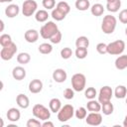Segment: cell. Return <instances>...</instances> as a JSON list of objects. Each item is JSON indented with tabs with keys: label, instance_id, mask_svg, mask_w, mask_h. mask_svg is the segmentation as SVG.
I'll use <instances>...</instances> for the list:
<instances>
[{
	"label": "cell",
	"instance_id": "7402d4cb",
	"mask_svg": "<svg viewBox=\"0 0 127 127\" xmlns=\"http://www.w3.org/2000/svg\"><path fill=\"white\" fill-rule=\"evenodd\" d=\"M120 7H121V0H114L112 2H106V10L111 13L118 12Z\"/></svg>",
	"mask_w": 127,
	"mask_h": 127
},
{
	"label": "cell",
	"instance_id": "f6af8a7d",
	"mask_svg": "<svg viewBox=\"0 0 127 127\" xmlns=\"http://www.w3.org/2000/svg\"><path fill=\"white\" fill-rule=\"evenodd\" d=\"M0 23H1V29H0V31L2 32V31L4 30V22H3L2 20H1V21H0Z\"/></svg>",
	"mask_w": 127,
	"mask_h": 127
},
{
	"label": "cell",
	"instance_id": "836d02e7",
	"mask_svg": "<svg viewBox=\"0 0 127 127\" xmlns=\"http://www.w3.org/2000/svg\"><path fill=\"white\" fill-rule=\"evenodd\" d=\"M87 48H76L74 54H75V57L79 60H83L87 57Z\"/></svg>",
	"mask_w": 127,
	"mask_h": 127
},
{
	"label": "cell",
	"instance_id": "7c38bea8",
	"mask_svg": "<svg viewBox=\"0 0 127 127\" xmlns=\"http://www.w3.org/2000/svg\"><path fill=\"white\" fill-rule=\"evenodd\" d=\"M39 36H40L39 32L37 30H35V29H29L24 34V38H25L26 42H28L30 44L36 43L38 41V39H39Z\"/></svg>",
	"mask_w": 127,
	"mask_h": 127
},
{
	"label": "cell",
	"instance_id": "f35d334b",
	"mask_svg": "<svg viewBox=\"0 0 127 127\" xmlns=\"http://www.w3.org/2000/svg\"><path fill=\"white\" fill-rule=\"evenodd\" d=\"M64 97L65 99H67V100L72 99V98L74 97V89H73L72 87H71V88H69V87L65 88V89L64 90Z\"/></svg>",
	"mask_w": 127,
	"mask_h": 127
},
{
	"label": "cell",
	"instance_id": "4316f807",
	"mask_svg": "<svg viewBox=\"0 0 127 127\" xmlns=\"http://www.w3.org/2000/svg\"><path fill=\"white\" fill-rule=\"evenodd\" d=\"M101 111H102V113L104 115H111L113 113V111H114V106L111 103V101L102 103L101 104Z\"/></svg>",
	"mask_w": 127,
	"mask_h": 127
},
{
	"label": "cell",
	"instance_id": "603a6c76",
	"mask_svg": "<svg viewBox=\"0 0 127 127\" xmlns=\"http://www.w3.org/2000/svg\"><path fill=\"white\" fill-rule=\"evenodd\" d=\"M114 95L118 99H123L127 96V88L125 85H117L114 90Z\"/></svg>",
	"mask_w": 127,
	"mask_h": 127
},
{
	"label": "cell",
	"instance_id": "e0dca14e",
	"mask_svg": "<svg viewBox=\"0 0 127 127\" xmlns=\"http://www.w3.org/2000/svg\"><path fill=\"white\" fill-rule=\"evenodd\" d=\"M12 76L16 80H22L26 77V69L21 65L15 66L12 70Z\"/></svg>",
	"mask_w": 127,
	"mask_h": 127
},
{
	"label": "cell",
	"instance_id": "d6a6232c",
	"mask_svg": "<svg viewBox=\"0 0 127 127\" xmlns=\"http://www.w3.org/2000/svg\"><path fill=\"white\" fill-rule=\"evenodd\" d=\"M97 95V91L94 87L90 86V87H87L85 90H84V96L85 98H87L88 100L89 99H94L95 96Z\"/></svg>",
	"mask_w": 127,
	"mask_h": 127
},
{
	"label": "cell",
	"instance_id": "d6986e66",
	"mask_svg": "<svg viewBox=\"0 0 127 127\" xmlns=\"http://www.w3.org/2000/svg\"><path fill=\"white\" fill-rule=\"evenodd\" d=\"M114 64H115V67L119 70H122V69H125L127 67V55H122V56H119L115 62H114Z\"/></svg>",
	"mask_w": 127,
	"mask_h": 127
},
{
	"label": "cell",
	"instance_id": "d4e9b609",
	"mask_svg": "<svg viewBox=\"0 0 127 127\" xmlns=\"http://www.w3.org/2000/svg\"><path fill=\"white\" fill-rule=\"evenodd\" d=\"M74 6L79 11H86L90 8V2L89 0H76Z\"/></svg>",
	"mask_w": 127,
	"mask_h": 127
},
{
	"label": "cell",
	"instance_id": "484cf974",
	"mask_svg": "<svg viewBox=\"0 0 127 127\" xmlns=\"http://www.w3.org/2000/svg\"><path fill=\"white\" fill-rule=\"evenodd\" d=\"M30 61H31V56L26 52H23L17 55V62L20 64H27L30 63Z\"/></svg>",
	"mask_w": 127,
	"mask_h": 127
},
{
	"label": "cell",
	"instance_id": "44dd1931",
	"mask_svg": "<svg viewBox=\"0 0 127 127\" xmlns=\"http://www.w3.org/2000/svg\"><path fill=\"white\" fill-rule=\"evenodd\" d=\"M50 17L49 13L47 10L45 9H41V10H38L35 14V19L37 22H40V23H44V22H47L48 18Z\"/></svg>",
	"mask_w": 127,
	"mask_h": 127
},
{
	"label": "cell",
	"instance_id": "c3c4849f",
	"mask_svg": "<svg viewBox=\"0 0 127 127\" xmlns=\"http://www.w3.org/2000/svg\"><path fill=\"white\" fill-rule=\"evenodd\" d=\"M112 1H114V0H106V2H112Z\"/></svg>",
	"mask_w": 127,
	"mask_h": 127
},
{
	"label": "cell",
	"instance_id": "74e56055",
	"mask_svg": "<svg viewBox=\"0 0 127 127\" xmlns=\"http://www.w3.org/2000/svg\"><path fill=\"white\" fill-rule=\"evenodd\" d=\"M62 38H63V35H62L61 31L59 30L56 34H54V35L51 37L50 41H51V43H52V44H60V43H61V41H62Z\"/></svg>",
	"mask_w": 127,
	"mask_h": 127
},
{
	"label": "cell",
	"instance_id": "5bb4252c",
	"mask_svg": "<svg viewBox=\"0 0 127 127\" xmlns=\"http://www.w3.org/2000/svg\"><path fill=\"white\" fill-rule=\"evenodd\" d=\"M6 116H7V119L10 122H17V121H19V119L21 117V112L18 108L11 107V108L8 109V111L6 113Z\"/></svg>",
	"mask_w": 127,
	"mask_h": 127
},
{
	"label": "cell",
	"instance_id": "d590c367",
	"mask_svg": "<svg viewBox=\"0 0 127 127\" xmlns=\"http://www.w3.org/2000/svg\"><path fill=\"white\" fill-rule=\"evenodd\" d=\"M72 50L70 49V48H68V47H65V48H64V49H62V51H61V57L64 59V60H68L71 56H72Z\"/></svg>",
	"mask_w": 127,
	"mask_h": 127
},
{
	"label": "cell",
	"instance_id": "ba28073f",
	"mask_svg": "<svg viewBox=\"0 0 127 127\" xmlns=\"http://www.w3.org/2000/svg\"><path fill=\"white\" fill-rule=\"evenodd\" d=\"M38 3L35 0H25L22 5V13L25 17H31L38 11Z\"/></svg>",
	"mask_w": 127,
	"mask_h": 127
},
{
	"label": "cell",
	"instance_id": "b9f144b4",
	"mask_svg": "<svg viewBox=\"0 0 127 127\" xmlns=\"http://www.w3.org/2000/svg\"><path fill=\"white\" fill-rule=\"evenodd\" d=\"M119 21L122 24H127V9H123L119 12Z\"/></svg>",
	"mask_w": 127,
	"mask_h": 127
},
{
	"label": "cell",
	"instance_id": "1f68e13d",
	"mask_svg": "<svg viewBox=\"0 0 127 127\" xmlns=\"http://www.w3.org/2000/svg\"><path fill=\"white\" fill-rule=\"evenodd\" d=\"M74 116L77 118V119H79V120H81V119H85V117L87 116V109L85 108V107H78L75 111H74Z\"/></svg>",
	"mask_w": 127,
	"mask_h": 127
},
{
	"label": "cell",
	"instance_id": "8d00e7d4",
	"mask_svg": "<svg viewBox=\"0 0 127 127\" xmlns=\"http://www.w3.org/2000/svg\"><path fill=\"white\" fill-rule=\"evenodd\" d=\"M42 4L46 10H53L56 6V0H42Z\"/></svg>",
	"mask_w": 127,
	"mask_h": 127
},
{
	"label": "cell",
	"instance_id": "9c48e42d",
	"mask_svg": "<svg viewBox=\"0 0 127 127\" xmlns=\"http://www.w3.org/2000/svg\"><path fill=\"white\" fill-rule=\"evenodd\" d=\"M98 101L102 104L108 101H111V98L113 96V90L110 86L108 85H104L100 88L99 93H98Z\"/></svg>",
	"mask_w": 127,
	"mask_h": 127
},
{
	"label": "cell",
	"instance_id": "ac0fdd59",
	"mask_svg": "<svg viewBox=\"0 0 127 127\" xmlns=\"http://www.w3.org/2000/svg\"><path fill=\"white\" fill-rule=\"evenodd\" d=\"M86 109L89 112H100L101 111V103L95 99H89L86 103Z\"/></svg>",
	"mask_w": 127,
	"mask_h": 127
},
{
	"label": "cell",
	"instance_id": "4fadbf2b",
	"mask_svg": "<svg viewBox=\"0 0 127 127\" xmlns=\"http://www.w3.org/2000/svg\"><path fill=\"white\" fill-rule=\"evenodd\" d=\"M42 89H43V82H42V80L35 78V79H32L29 82V91L31 93H34V94L39 93V92L42 91Z\"/></svg>",
	"mask_w": 127,
	"mask_h": 127
},
{
	"label": "cell",
	"instance_id": "ffe728a7",
	"mask_svg": "<svg viewBox=\"0 0 127 127\" xmlns=\"http://www.w3.org/2000/svg\"><path fill=\"white\" fill-rule=\"evenodd\" d=\"M49 107H50V110L54 113H58L60 111V109L62 108V101L55 97V98H52L49 102Z\"/></svg>",
	"mask_w": 127,
	"mask_h": 127
},
{
	"label": "cell",
	"instance_id": "9a60e30c",
	"mask_svg": "<svg viewBox=\"0 0 127 127\" xmlns=\"http://www.w3.org/2000/svg\"><path fill=\"white\" fill-rule=\"evenodd\" d=\"M20 13V8L17 4H10L5 8V15L8 18H15Z\"/></svg>",
	"mask_w": 127,
	"mask_h": 127
},
{
	"label": "cell",
	"instance_id": "5b68a950",
	"mask_svg": "<svg viewBox=\"0 0 127 127\" xmlns=\"http://www.w3.org/2000/svg\"><path fill=\"white\" fill-rule=\"evenodd\" d=\"M85 85H86V77L83 73L77 72L71 76V87L74 89V91L80 92L84 90Z\"/></svg>",
	"mask_w": 127,
	"mask_h": 127
},
{
	"label": "cell",
	"instance_id": "277c9868",
	"mask_svg": "<svg viewBox=\"0 0 127 127\" xmlns=\"http://www.w3.org/2000/svg\"><path fill=\"white\" fill-rule=\"evenodd\" d=\"M74 107L71 104H64L58 112V119L60 122H67L74 116Z\"/></svg>",
	"mask_w": 127,
	"mask_h": 127
},
{
	"label": "cell",
	"instance_id": "ee69618b",
	"mask_svg": "<svg viewBox=\"0 0 127 127\" xmlns=\"http://www.w3.org/2000/svg\"><path fill=\"white\" fill-rule=\"evenodd\" d=\"M123 126H124V127H127V115L124 117V120H123Z\"/></svg>",
	"mask_w": 127,
	"mask_h": 127
},
{
	"label": "cell",
	"instance_id": "f546056e",
	"mask_svg": "<svg viewBox=\"0 0 127 127\" xmlns=\"http://www.w3.org/2000/svg\"><path fill=\"white\" fill-rule=\"evenodd\" d=\"M38 50L43 55H49V54H51L53 52V46L51 44H49V43H43V44H41L39 46Z\"/></svg>",
	"mask_w": 127,
	"mask_h": 127
},
{
	"label": "cell",
	"instance_id": "30bf717a",
	"mask_svg": "<svg viewBox=\"0 0 127 127\" xmlns=\"http://www.w3.org/2000/svg\"><path fill=\"white\" fill-rule=\"evenodd\" d=\"M85 122L90 126H98L102 123V115L99 112H90L85 117Z\"/></svg>",
	"mask_w": 127,
	"mask_h": 127
},
{
	"label": "cell",
	"instance_id": "f1b7e54d",
	"mask_svg": "<svg viewBox=\"0 0 127 127\" xmlns=\"http://www.w3.org/2000/svg\"><path fill=\"white\" fill-rule=\"evenodd\" d=\"M51 16L53 17L54 20L56 21H63L64 18H65V14L64 12H62L61 10H59L58 8H54L52 10V13H51Z\"/></svg>",
	"mask_w": 127,
	"mask_h": 127
},
{
	"label": "cell",
	"instance_id": "4dcf8cb0",
	"mask_svg": "<svg viewBox=\"0 0 127 127\" xmlns=\"http://www.w3.org/2000/svg\"><path fill=\"white\" fill-rule=\"evenodd\" d=\"M56 8H58L59 10H61L62 12H64L65 15H67V14L70 12V6H69L68 3L65 2V1H60V2L57 4Z\"/></svg>",
	"mask_w": 127,
	"mask_h": 127
},
{
	"label": "cell",
	"instance_id": "7bdbcfd3",
	"mask_svg": "<svg viewBox=\"0 0 127 127\" xmlns=\"http://www.w3.org/2000/svg\"><path fill=\"white\" fill-rule=\"evenodd\" d=\"M42 127H54V123L50 120H45L42 123Z\"/></svg>",
	"mask_w": 127,
	"mask_h": 127
},
{
	"label": "cell",
	"instance_id": "60d3db41",
	"mask_svg": "<svg viewBox=\"0 0 127 127\" xmlns=\"http://www.w3.org/2000/svg\"><path fill=\"white\" fill-rule=\"evenodd\" d=\"M96 51L100 55L107 54V45L105 43H98L97 46H96Z\"/></svg>",
	"mask_w": 127,
	"mask_h": 127
},
{
	"label": "cell",
	"instance_id": "83f0119b",
	"mask_svg": "<svg viewBox=\"0 0 127 127\" xmlns=\"http://www.w3.org/2000/svg\"><path fill=\"white\" fill-rule=\"evenodd\" d=\"M88 46H89V40L85 36H80L75 41L76 48H88Z\"/></svg>",
	"mask_w": 127,
	"mask_h": 127
},
{
	"label": "cell",
	"instance_id": "681fc988",
	"mask_svg": "<svg viewBox=\"0 0 127 127\" xmlns=\"http://www.w3.org/2000/svg\"><path fill=\"white\" fill-rule=\"evenodd\" d=\"M126 104H127V97H126Z\"/></svg>",
	"mask_w": 127,
	"mask_h": 127
},
{
	"label": "cell",
	"instance_id": "bcb514c9",
	"mask_svg": "<svg viewBox=\"0 0 127 127\" xmlns=\"http://www.w3.org/2000/svg\"><path fill=\"white\" fill-rule=\"evenodd\" d=\"M13 0H0L1 3H8V2H12Z\"/></svg>",
	"mask_w": 127,
	"mask_h": 127
},
{
	"label": "cell",
	"instance_id": "7a4b0ae2",
	"mask_svg": "<svg viewBox=\"0 0 127 127\" xmlns=\"http://www.w3.org/2000/svg\"><path fill=\"white\" fill-rule=\"evenodd\" d=\"M59 31L58 25L53 21H48L40 29V36L45 40H50L51 37Z\"/></svg>",
	"mask_w": 127,
	"mask_h": 127
},
{
	"label": "cell",
	"instance_id": "cb8c5ba5",
	"mask_svg": "<svg viewBox=\"0 0 127 127\" xmlns=\"http://www.w3.org/2000/svg\"><path fill=\"white\" fill-rule=\"evenodd\" d=\"M90 12H91V14H92L93 16L99 17V16H101V15L103 14V12H104V7H103V5L100 4V3H95V4H93V5L90 7Z\"/></svg>",
	"mask_w": 127,
	"mask_h": 127
},
{
	"label": "cell",
	"instance_id": "3957f363",
	"mask_svg": "<svg viewBox=\"0 0 127 127\" xmlns=\"http://www.w3.org/2000/svg\"><path fill=\"white\" fill-rule=\"evenodd\" d=\"M51 110L48 109L45 105L43 104H35L33 106V109H32V113L34 115L35 118H38L39 120H42V121H45V120H49L50 117H51Z\"/></svg>",
	"mask_w": 127,
	"mask_h": 127
},
{
	"label": "cell",
	"instance_id": "6da1fadb",
	"mask_svg": "<svg viewBox=\"0 0 127 127\" xmlns=\"http://www.w3.org/2000/svg\"><path fill=\"white\" fill-rule=\"evenodd\" d=\"M116 25H117V19L112 15H106L102 19L101 30L104 34L110 35L115 31Z\"/></svg>",
	"mask_w": 127,
	"mask_h": 127
},
{
	"label": "cell",
	"instance_id": "7dc6e473",
	"mask_svg": "<svg viewBox=\"0 0 127 127\" xmlns=\"http://www.w3.org/2000/svg\"><path fill=\"white\" fill-rule=\"evenodd\" d=\"M125 35L127 36V27H126V29H125Z\"/></svg>",
	"mask_w": 127,
	"mask_h": 127
},
{
	"label": "cell",
	"instance_id": "e575fe53",
	"mask_svg": "<svg viewBox=\"0 0 127 127\" xmlns=\"http://www.w3.org/2000/svg\"><path fill=\"white\" fill-rule=\"evenodd\" d=\"M12 42L13 41H12V38H11L10 35H8V34H2L0 36V45L2 47H6V46L10 45Z\"/></svg>",
	"mask_w": 127,
	"mask_h": 127
},
{
	"label": "cell",
	"instance_id": "8992f818",
	"mask_svg": "<svg viewBox=\"0 0 127 127\" xmlns=\"http://www.w3.org/2000/svg\"><path fill=\"white\" fill-rule=\"evenodd\" d=\"M125 42L122 40H116L107 45V54L111 56H119L125 50Z\"/></svg>",
	"mask_w": 127,
	"mask_h": 127
},
{
	"label": "cell",
	"instance_id": "2e32d148",
	"mask_svg": "<svg viewBox=\"0 0 127 127\" xmlns=\"http://www.w3.org/2000/svg\"><path fill=\"white\" fill-rule=\"evenodd\" d=\"M16 102H17V105L20 108H23V109H26V108H28L30 106V99H29V97L26 94H23V93H20V94L17 95Z\"/></svg>",
	"mask_w": 127,
	"mask_h": 127
},
{
	"label": "cell",
	"instance_id": "8fae6325",
	"mask_svg": "<svg viewBox=\"0 0 127 127\" xmlns=\"http://www.w3.org/2000/svg\"><path fill=\"white\" fill-rule=\"evenodd\" d=\"M52 76H53V79L56 82L62 83V82H64L65 79L67 78V73L64 68H56L53 71Z\"/></svg>",
	"mask_w": 127,
	"mask_h": 127
},
{
	"label": "cell",
	"instance_id": "ab89813d",
	"mask_svg": "<svg viewBox=\"0 0 127 127\" xmlns=\"http://www.w3.org/2000/svg\"><path fill=\"white\" fill-rule=\"evenodd\" d=\"M26 126H27V127H42V123L40 122V120H39L38 118H37V119L31 118V119H29V120L27 121Z\"/></svg>",
	"mask_w": 127,
	"mask_h": 127
},
{
	"label": "cell",
	"instance_id": "52a82bcc",
	"mask_svg": "<svg viewBox=\"0 0 127 127\" xmlns=\"http://www.w3.org/2000/svg\"><path fill=\"white\" fill-rule=\"evenodd\" d=\"M17 45L15 43H11L10 45L6 46V47H2L1 51H0V57L3 61H10L17 53Z\"/></svg>",
	"mask_w": 127,
	"mask_h": 127
}]
</instances>
